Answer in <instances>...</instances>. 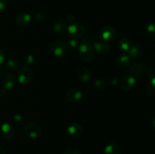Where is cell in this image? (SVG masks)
<instances>
[{
	"label": "cell",
	"mask_w": 155,
	"mask_h": 154,
	"mask_svg": "<svg viewBox=\"0 0 155 154\" xmlns=\"http://www.w3.org/2000/svg\"><path fill=\"white\" fill-rule=\"evenodd\" d=\"M5 60V55L4 51L0 49V65L2 64Z\"/></svg>",
	"instance_id": "cell-32"
},
{
	"label": "cell",
	"mask_w": 155,
	"mask_h": 154,
	"mask_svg": "<svg viewBox=\"0 0 155 154\" xmlns=\"http://www.w3.org/2000/svg\"><path fill=\"white\" fill-rule=\"evenodd\" d=\"M68 26V23L67 22L66 20L63 19V18H60L58 19L53 24L52 29L55 33H61L66 31L67 27Z\"/></svg>",
	"instance_id": "cell-18"
},
{
	"label": "cell",
	"mask_w": 155,
	"mask_h": 154,
	"mask_svg": "<svg viewBox=\"0 0 155 154\" xmlns=\"http://www.w3.org/2000/svg\"><path fill=\"white\" fill-rule=\"evenodd\" d=\"M15 21H16V24L18 27H21V28H25V27H28L31 23L32 17L30 14L23 12V13L19 14L16 17Z\"/></svg>",
	"instance_id": "cell-13"
},
{
	"label": "cell",
	"mask_w": 155,
	"mask_h": 154,
	"mask_svg": "<svg viewBox=\"0 0 155 154\" xmlns=\"http://www.w3.org/2000/svg\"><path fill=\"white\" fill-rule=\"evenodd\" d=\"M92 74L90 70L85 66H81L77 71V77L80 82H88L90 80Z\"/></svg>",
	"instance_id": "cell-16"
},
{
	"label": "cell",
	"mask_w": 155,
	"mask_h": 154,
	"mask_svg": "<svg viewBox=\"0 0 155 154\" xmlns=\"http://www.w3.org/2000/svg\"><path fill=\"white\" fill-rule=\"evenodd\" d=\"M20 60L18 59L15 58V57H12V58L8 59L7 60L5 63L6 67L8 68V69L12 71H15L18 70V69L20 68Z\"/></svg>",
	"instance_id": "cell-21"
},
{
	"label": "cell",
	"mask_w": 155,
	"mask_h": 154,
	"mask_svg": "<svg viewBox=\"0 0 155 154\" xmlns=\"http://www.w3.org/2000/svg\"><path fill=\"white\" fill-rule=\"evenodd\" d=\"M83 130L81 125L78 123H76V122L70 124L67 128V132H68V135L73 138L80 137L83 134Z\"/></svg>",
	"instance_id": "cell-14"
},
{
	"label": "cell",
	"mask_w": 155,
	"mask_h": 154,
	"mask_svg": "<svg viewBox=\"0 0 155 154\" xmlns=\"http://www.w3.org/2000/svg\"><path fill=\"white\" fill-rule=\"evenodd\" d=\"M66 21L68 23H70V24H71V23H73L74 21V17L73 16V15H68V17H67L66 19Z\"/></svg>",
	"instance_id": "cell-33"
},
{
	"label": "cell",
	"mask_w": 155,
	"mask_h": 154,
	"mask_svg": "<svg viewBox=\"0 0 155 154\" xmlns=\"http://www.w3.org/2000/svg\"><path fill=\"white\" fill-rule=\"evenodd\" d=\"M133 59L127 52H122L117 56L116 63L120 68H124L131 64Z\"/></svg>",
	"instance_id": "cell-15"
},
{
	"label": "cell",
	"mask_w": 155,
	"mask_h": 154,
	"mask_svg": "<svg viewBox=\"0 0 155 154\" xmlns=\"http://www.w3.org/2000/svg\"><path fill=\"white\" fill-rule=\"evenodd\" d=\"M107 82L101 79H96L94 81V87L98 91H104L107 88Z\"/></svg>",
	"instance_id": "cell-23"
},
{
	"label": "cell",
	"mask_w": 155,
	"mask_h": 154,
	"mask_svg": "<svg viewBox=\"0 0 155 154\" xmlns=\"http://www.w3.org/2000/svg\"><path fill=\"white\" fill-rule=\"evenodd\" d=\"M145 30L147 34L151 38L155 37V27L154 24L152 22H149L145 25Z\"/></svg>",
	"instance_id": "cell-24"
},
{
	"label": "cell",
	"mask_w": 155,
	"mask_h": 154,
	"mask_svg": "<svg viewBox=\"0 0 155 154\" xmlns=\"http://www.w3.org/2000/svg\"><path fill=\"white\" fill-rule=\"evenodd\" d=\"M68 36L71 39H78L80 38H82L84 35L85 29L84 27L80 23H71L68 24V27L66 30Z\"/></svg>",
	"instance_id": "cell-4"
},
{
	"label": "cell",
	"mask_w": 155,
	"mask_h": 154,
	"mask_svg": "<svg viewBox=\"0 0 155 154\" xmlns=\"http://www.w3.org/2000/svg\"><path fill=\"white\" fill-rule=\"evenodd\" d=\"M8 1H12V2H14V1H16V0H8Z\"/></svg>",
	"instance_id": "cell-36"
},
{
	"label": "cell",
	"mask_w": 155,
	"mask_h": 154,
	"mask_svg": "<svg viewBox=\"0 0 155 154\" xmlns=\"http://www.w3.org/2000/svg\"><path fill=\"white\" fill-rule=\"evenodd\" d=\"M100 38L101 40L104 42H110L114 39L117 35V30L114 27L111 25H106L103 27L100 30Z\"/></svg>",
	"instance_id": "cell-6"
},
{
	"label": "cell",
	"mask_w": 155,
	"mask_h": 154,
	"mask_svg": "<svg viewBox=\"0 0 155 154\" xmlns=\"http://www.w3.org/2000/svg\"><path fill=\"white\" fill-rule=\"evenodd\" d=\"M23 130L25 135L31 139L38 138L42 134L41 127L35 122H28L24 124Z\"/></svg>",
	"instance_id": "cell-3"
},
{
	"label": "cell",
	"mask_w": 155,
	"mask_h": 154,
	"mask_svg": "<svg viewBox=\"0 0 155 154\" xmlns=\"http://www.w3.org/2000/svg\"><path fill=\"white\" fill-rule=\"evenodd\" d=\"M62 154H81L78 149H75V148H68V149H64Z\"/></svg>",
	"instance_id": "cell-28"
},
{
	"label": "cell",
	"mask_w": 155,
	"mask_h": 154,
	"mask_svg": "<svg viewBox=\"0 0 155 154\" xmlns=\"http://www.w3.org/2000/svg\"><path fill=\"white\" fill-rule=\"evenodd\" d=\"M127 53L130 54L133 60H136V59L142 57V55L143 54V47L140 44H134V45H132V47Z\"/></svg>",
	"instance_id": "cell-17"
},
{
	"label": "cell",
	"mask_w": 155,
	"mask_h": 154,
	"mask_svg": "<svg viewBox=\"0 0 155 154\" xmlns=\"http://www.w3.org/2000/svg\"><path fill=\"white\" fill-rule=\"evenodd\" d=\"M17 77L12 72H7L2 78V85L4 90H11L16 86Z\"/></svg>",
	"instance_id": "cell-11"
},
{
	"label": "cell",
	"mask_w": 155,
	"mask_h": 154,
	"mask_svg": "<svg viewBox=\"0 0 155 154\" xmlns=\"http://www.w3.org/2000/svg\"><path fill=\"white\" fill-rule=\"evenodd\" d=\"M15 132L13 127L8 122L0 125V136L6 140H10L15 137Z\"/></svg>",
	"instance_id": "cell-8"
},
{
	"label": "cell",
	"mask_w": 155,
	"mask_h": 154,
	"mask_svg": "<svg viewBox=\"0 0 155 154\" xmlns=\"http://www.w3.org/2000/svg\"><path fill=\"white\" fill-rule=\"evenodd\" d=\"M25 60V63L27 65H32L35 62V57L32 54H28L25 57V60Z\"/></svg>",
	"instance_id": "cell-29"
},
{
	"label": "cell",
	"mask_w": 155,
	"mask_h": 154,
	"mask_svg": "<svg viewBox=\"0 0 155 154\" xmlns=\"http://www.w3.org/2000/svg\"><path fill=\"white\" fill-rule=\"evenodd\" d=\"M104 154H122V151L119 145L115 143H110L104 148Z\"/></svg>",
	"instance_id": "cell-19"
},
{
	"label": "cell",
	"mask_w": 155,
	"mask_h": 154,
	"mask_svg": "<svg viewBox=\"0 0 155 154\" xmlns=\"http://www.w3.org/2000/svg\"><path fill=\"white\" fill-rule=\"evenodd\" d=\"M132 45L133 44H132L131 40L128 38H122L118 42V47L123 52H128Z\"/></svg>",
	"instance_id": "cell-20"
},
{
	"label": "cell",
	"mask_w": 155,
	"mask_h": 154,
	"mask_svg": "<svg viewBox=\"0 0 155 154\" xmlns=\"http://www.w3.org/2000/svg\"><path fill=\"white\" fill-rule=\"evenodd\" d=\"M3 72H4V69H3L2 66L1 65H0V75H2V74Z\"/></svg>",
	"instance_id": "cell-35"
},
{
	"label": "cell",
	"mask_w": 155,
	"mask_h": 154,
	"mask_svg": "<svg viewBox=\"0 0 155 154\" xmlns=\"http://www.w3.org/2000/svg\"><path fill=\"white\" fill-rule=\"evenodd\" d=\"M7 7V2L6 0H0V13L4 11Z\"/></svg>",
	"instance_id": "cell-30"
},
{
	"label": "cell",
	"mask_w": 155,
	"mask_h": 154,
	"mask_svg": "<svg viewBox=\"0 0 155 154\" xmlns=\"http://www.w3.org/2000/svg\"><path fill=\"white\" fill-rule=\"evenodd\" d=\"M78 54L79 57L85 62L92 61L95 57V52L93 45L90 42L86 40V38L82 41L81 43H80L78 47Z\"/></svg>",
	"instance_id": "cell-1"
},
{
	"label": "cell",
	"mask_w": 155,
	"mask_h": 154,
	"mask_svg": "<svg viewBox=\"0 0 155 154\" xmlns=\"http://www.w3.org/2000/svg\"><path fill=\"white\" fill-rule=\"evenodd\" d=\"M145 70V64L143 62H137L134 64L132 65L128 69H127V74L133 75V77L137 79L142 77L144 72Z\"/></svg>",
	"instance_id": "cell-7"
},
{
	"label": "cell",
	"mask_w": 155,
	"mask_h": 154,
	"mask_svg": "<svg viewBox=\"0 0 155 154\" xmlns=\"http://www.w3.org/2000/svg\"><path fill=\"white\" fill-rule=\"evenodd\" d=\"M35 19H36V21H38V22L42 23L45 21V19H46V14H45V12L39 11L36 14Z\"/></svg>",
	"instance_id": "cell-27"
},
{
	"label": "cell",
	"mask_w": 155,
	"mask_h": 154,
	"mask_svg": "<svg viewBox=\"0 0 155 154\" xmlns=\"http://www.w3.org/2000/svg\"><path fill=\"white\" fill-rule=\"evenodd\" d=\"M14 122L15 123H17L19 125H24V116L21 114H19V113H16V114L14 115L13 116Z\"/></svg>",
	"instance_id": "cell-26"
},
{
	"label": "cell",
	"mask_w": 155,
	"mask_h": 154,
	"mask_svg": "<svg viewBox=\"0 0 155 154\" xmlns=\"http://www.w3.org/2000/svg\"><path fill=\"white\" fill-rule=\"evenodd\" d=\"M136 82V79L135 77H133V75H125V76L123 77L119 82V86L121 90L125 91H130L135 86Z\"/></svg>",
	"instance_id": "cell-10"
},
{
	"label": "cell",
	"mask_w": 155,
	"mask_h": 154,
	"mask_svg": "<svg viewBox=\"0 0 155 154\" xmlns=\"http://www.w3.org/2000/svg\"><path fill=\"white\" fill-rule=\"evenodd\" d=\"M108 83L110 85H113V86L117 85H118L117 78H116V77H111V78L109 79Z\"/></svg>",
	"instance_id": "cell-31"
},
{
	"label": "cell",
	"mask_w": 155,
	"mask_h": 154,
	"mask_svg": "<svg viewBox=\"0 0 155 154\" xmlns=\"http://www.w3.org/2000/svg\"><path fill=\"white\" fill-rule=\"evenodd\" d=\"M83 92L77 88H71L67 91L66 99L71 103H76L80 101L83 98Z\"/></svg>",
	"instance_id": "cell-12"
},
{
	"label": "cell",
	"mask_w": 155,
	"mask_h": 154,
	"mask_svg": "<svg viewBox=\"0 0 155 154\" xmlns=\"http://www.w3.org/2000/svg\"><path fill=\"white\" fill-rule=\"evenodd\" d=\"M49 51L56 57L63 59L68 52V47L61 41H54L49 45Z\"/></svg>",
	"instance_id": "cell-2"
},
{
	"label": "cell",
	"mask_w": 155,
	"mask_h": 154,
	"mask_svg": "<svg viewBox=\"0 0 155 154\" xmlns=\"http://www.w3.org/2000/svg\"><path fill=\"white\" fill-rule=\"evenodd\" d=\"M92 45L95 49V52L101 55H106L110 51V45L104 41L95 40L92 43Z\"/></svg>",
	"instance_id": "cell-9"
},
{
	"label": "cell",
	"mask_w": 155,
	"mask_h": 154,
	"mask_svg": "<svg viewBox=\"0 0 155 154\" xmlns=\"http://www.w3.org/2000/svg\"><path fill=\"white\" fill-rule=\"evenodd\" d=\"M0 154H5V151L2 146H0Z\"/></svg>",
	"instance_id": "cell-34"
},
{
	"label": "cell",
	"mask_w": 155,
	"mask_h": 154,
	"mask_svg": "<svg viewBox=\"0 0 155 154\" xmlns=\"http://www.w3.org/2000/svg\"><path fill=\"white\" fill-rule=\"evenodd\" d=\"M147 92L151 96H154L155 95V83H154V76L149 78L148 82L146 85Z\"/></svg>",
	"instance_id": "cell-22"
},
{
	"label": "cell",
	"mask_w": 155,
	"mask_h": 154,
	"mask_svg": "<svg viewBox=\"0 0 155 154\" xmlns=\"http://www.w3.org/2000/svg\"><path fill=\"white\" fill-rule=\"evenodd\" d=\"M33 79V71L28 66L21 68L18 73L17 80L22 85H28L32 82Z\"/></svg>",
	"instance_id": "cell-5"
},
{
	"label": "cell",
	"mask_w": 155,
	"mask_h": 154,
	"mask_svg": "<svg viewBox=\"0 0 155 154\" xmlns=\"http://www.w3.org/2000/svg\"><path fill=\"white\" fill-rule=\"evenodd\" d=\"M65 44H66L68 48L69 47L71 49H77V48H78L79 45H80V42H79L77 39H71H71H68Z\"/></svg>",
	"instance_id": "cell-25"
}]
</instances>
